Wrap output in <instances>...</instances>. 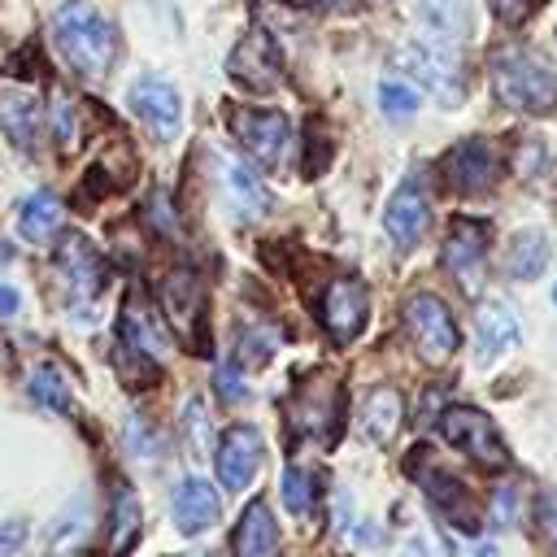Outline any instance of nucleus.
I'll list each match as a JSON object with an SVG mask.
<instances>
[{
    "label": "nucleus",
    "mask_w": 557,
    "mask_h": 557,
    "mask_svg": "<svg viewBox=\"0 0 557 557\" xmlns=\"http://www.w3.org/2000/svg\"><path fill=\"white\" fill-rule=\"evenodd\" d=\"M487 70H492L496 96L509 109H522V113H553L557 109V74L535 48L505 44L492 52Z\"/></svg>",
    "instance_id": "2"
},
{
    "label": "nucleus",
    "mask_w": 557,
    "mask_h": 557,
    "mask_svg": "<svg viewBox=\"0 0 557 557\" xmlns=\"http://www.w3.org/2000/svg\"><path fill=\"white\" fill-rule=\"evenodd\" d=\"M57 274H61V283H65V292L83 305V300H91V296L100 292V283H104V257H100L83 235H65V239L57 244Z\"/></svg>",
    "instance_id": "16"
},
{
    "label": "nucleus",
    "mask_w": 557,
    "mask_h": 557,
    "mask_svg": "<svg viewBox=\"0 0 557 557\" xmlns=\"http://www.w3.org/2000/svg\"><path fill=\"white\" fill-rule=\"evenodd\" d=\"M17 309H22V296L0 283V318H17Z\"/></svg>",
    "instance_id": "41"
},
{
    "label": "nucleus",
    "mask_w": 557,
    "mask_h": 557,
    "mask_svg": "<svg viewBox=\"0 0 557 557\" xmlns=\"http://www.w3.org/2000/svg\"><path fill=\"white\" fill-rule=\"evenodd\" d=\"M131 109L135 117L157 135V139H174L178 122H183V100L165 78H139L131 87Z\"/></svg>",
    "instance_id": "17"
},
{
    "label": "nucleus",
    "mask_w": 557,
    "mask_h": 557,
    "mask_svg": "<svg viewBox=\"0 0 557 557\" xmlns=\"http://www.w3.org/2000/svg\"><path fill=\"white\" fill-rule=\"evenodd\" d=\"M4 357H9V352H4V339H0V361H4Z\"/></svg>",
    "instance_id": "43"
},
{
    "label": "nucleus",
    "mask_w": 557,
    "mask_h": 557,
    "mask_svg": "<svg viewBox=\"0 0 557 557\" xmlns=\"http://www.w3.org/2000/svg\"><path fill=\"white\" fill-rule=\"evenodd\" d=\"M52 44L70 61L74 74L83 78H104L109 65L117 61V26L87 0H65L52 13Z\"/></svg>",
    "instance_id": "1"
},
{
    "label": "nucleus",
    "mask_w": 557,
    "mask_h": 557,
    "mask_svg": "<svg viewBox=\"0 0 557 557\" xmlns=\"http://www.w3.org/2000/svg\"><path fill=\"white\" fill-rule=\"evenodd\" d=\"M165 326L174 339H183L191 352H209V305H205V283L191 270H170L157 287Z\"/></svg>",
    "instance_id": "3"
},
{
    "label": "nucleus",
    "mask_w": 557,
    "mask_h": 557,
    "mask_svg": "<svg viewBox=\"0 0 557 557\" xmlns=\"http://www.w3.org/2000/svg\"><path fill=\"white\" fill-rule=\"evenodd\" d=\"M409 474L422 483V492H426V500L435 505V513L444 518V522H453L457 531H479L483 527V513H479V505H474V496H470V487L453 474V470H444V466H418V461H409Z\"/></svg>",
    "instance_id": "8"
},
{
    "label": "nucleus",
    "mask_w": 557,
    "mask_h": 557,
    "mask_svg": "<svg viewBox=\"0 0 557 557\" xmlns=\"http://www.w3.org/2000/svg\"><path fill=\"white\" fill-rule=\"evenodd\" d=\"M418 17H422V44H431V48L453 52L470 35V9H466V0H422Z\"/></svg>",
    "instance_id": "21"
},
{
    "label": "nucleus",
    "mask_w": 557,
    "mask_h": 557,
    "mask_svg": "<svg viewBox=\"0 0 557 557\" xmlns=\"http://www.w3.org/2000/svg\"><path fill=\"white\" fill-rule=\"evenodd\" d=\"M218 513H222V500H218V487L209 479H183L178 483V492L170 500V518H174V527L183 535L209 531L218 522Z\"/></svg>",
    "instance_id": "20"
},
{
    "label": "nucleus",
    "mask_w": 557,
    "mask_h": 557,
    "mask_svg": "<svg viewBox=\"0 0 557 557\" xmlns=\"http://www.w3.org/2000/svg\"><path fill=\"white\" fill-rule=\"evenodd\" d=\"M278 496H283L287 513L309 518V513H313V505H318V474H313V470H305V466H287V470H283V479H278Z\"/></svg>",
    "instance_id": "29"
},
{
    "label": "nucleus",
    "mask_w": 557,
    "mask_h": 557,
    "mask_svg": "<svg viewBox=\"0 0 557 557\" xmlns=\"http://www.w3.org/2000/svg\"><path fill=\"white\" fill-rule=\"evenodd\" d=\"M213 392H218V400H226V405L248 400V383L239 379V366H235V361L213 366Z\"/></svg>",
    "instance_id": "33"
},
{
    "label": "nucleus",
    "mask_w": 557,
    "mask_h": 557,
    "mask_svg": "<svg viewBox=\"0 0 557 557\" xmlns=\"http://www.w3.org/2000/svg\"><path fill=\"white\" fill-rule=\"evenodd\" d=\"M139 535V496L131 483H117L113 492V518H109V557H122Z\"/></svg>",
    "instance_id": "25"
},
{
    "label": "nucleus",
    "mask_w": 557,
    "mask_h": 557,
    "mask_svg": "<svg viewBox=\"0 0 557 557\" xmlns=\"http://www.w3.org/2000/svg\"><path fill=\"white\" fill-rule=\"evenodd\" d=\"M226 122L235 131V139L252 152L257 165L265 170H283L287 165V148H292V122L278 113V109H244V104H231L226 109Z\"/></svg>",
    "instance_id": "6"
},
{
    "label": "nucleus",
    "mask_w": 557,
    "mask_h": 557,
    "mask_svg": "<svg viewBox=\"0 0 557 557\" xmlns=\"http://www.w3.org/2000/svg\"><path fill=\"white\" fill-rule=\"evenodd\" d=\"M440 261H444V270L457 278V287L479 292L483 265H487V222L457 218V222L448 226V239H444V248H440Z\"/></svg>",
    "instance_id": "11"
},
{
    "label": "nucleus",
    "mask_w": 557,
    "mask_h": 557,
    "mask_svg": "<svg viewBox=\"0 0 557 557\" xmlns=\"http://www.w3.org/2000/svg\"><path fill=\"white\" fill-rule=\"evenodd\" d=\"M48 117H52V135H57V144H61V148H70V144H74V135H78V109H74V100H70L65 91H52Z\"/></svg>",
    "instance_id": "32"
},
{
    "label": "nucleus",
    "mask_w": 557,
    "mask_h": 557,
    "mask_svg": "<svg viewBox=\"0 0 557 557\" xmlns=\"http://www.w3.org/2000/svg\"><path fill=\"white\" fill-rule=\"evenodd\" d=\"M400 418H405V400H400V392H396V387H374V392L366 396L361 426H366V435H370V440L387 444V440L400 431Z\"/></svg>",
    "instance_id": "24"
},
{
    "label": "nucleus",
    "mask_w": 557,
    "mask_h": 557,
    "mask_svg": "<svg viewBox=\"0 0 557 557\" xmlns=\"http://www.w3.org/2000/svg\"><path fill=\"white\" fill-rule=\"evenodd\" d=\"M318 131H322V126H318V122H309V139H305V174H309V178H313V174L322 170V161L331 157V148L322 144V135H318Z\"/></svg>",
    "instance_id": "36"
},
{
    "label": "nucleus",
    "mask_w": 557,
    "mask_h": 557,
    "mask_svg": "<svg viewBox=\"0 0 557 557\" xmlns=\"http://www.w3.org/2000/svg\"><path fill=\"white\" fill-rule=\"evenodd\" d=\"M400 557H435V540H426V535H413V540L400 548Z\"/></svg>",
    "instance_id": "40"
},
{
    "label": "nucleus",
    "mask_w": 557,
    "mask_h": 557,
    "mask_svg": "<svg viewBox=\"0 0 557 557\" xmlns=\"http://www.w3.org/2000/svg\"><path fill=\"white\" fill-rule=\"evenodd\" d=\"M400 318H405V331H409V339H413L422 361H448L457 352L461 331H457L448 305L435 292H413L400 305Z\"/></svg>",
    "instance_id": "4"
},
{
    "label": "nucleus",
    "mask_w": 557,
    "mask_h": 557,
    "mask_svg": "<svg viewBox=\"0 0 557 557\" xmlns=\"http://www.w3.org/2000/svg\"><path fill=\"white\" fill-rule=\"evenodd\" d=\"M400 65H405V74H413L426 91H435V100L461 104L466 78H461L457 52H444V48H431V44L418 39V44H405V48H400Z\"/></svg>",
    "instance_id": "10"
},
{
    "label": "nucleus",
    "mask_w": 557,
    "mask_h": 557,
    "mask_svg": "<svg viewBox=\"0 0 557 557\" xmlns=\"http://www.w3.org/2000/svg\"><path fill=\"white\" fill-rule=\"evenodd\" d=\"M379 109H383L392 122H400V117H413V113H418V91H413L409 83H396V78H387V83H379Z\"/></svg>",
    "instance_id": "30"
},
{
    "label": "nucleus",
    "mask_w": 557,
    "mask_h": 557,
    "mask_svg": "<svg viewBox=\"0 0 557 557\" xmlns=\"http://www.w3.org/2000/svg\"><path fill=\"white\" fill-rule=\"evenodd\" d=\"M0 126L13 144L22 148H35V131H39V109L26 91H4L0 96Z\"/></svg>",
    "instance_id": "26"
},
{
    "label": "nucleus",
    "mask_w": 557,
    "mask_h": 557,
    "mask_svg": "<svg viewBox=\"0 0 557 557\" xmlns=\"http://www.w3.org/2000/svg\"><path fill=\"white\" fill-rule=\"evenodd\" d=\"M57 226H61V200H57L52 191H30V196L22 200V209H17V231H22V239L48 244V239L57 235Z\"/></svg>",
    "instance_id": "23"
},
{
    "label": "nucleus",
    "mask_w": 557,
    "mask_h": 557,
    "mask_svg": "<svg viewBox=\"0 0 557 557\" xmlns=\"http://www.w3.org/2000/svg\"><path fill=\"white\" fill-rule=\"evenodd\" d=\"M178 413H183V435H187L191 453H209V409H205V400L187 396Z\"/></svg>",
    "instance_id": "31"
},
{
    "label": "nucleus",
    "mask_w": 557,
    "mask_h": 557,
    "mask_svg": "<svg viewBox=\"0 0 557 557\" xmlns=\"http://www.w3.org/2000/svg\"><path fill=\"white\" fill-rule=\"evenodd\" d=\"M209 557H218V553H209Z\"/></svg>",
    "instance_id": "46"
},
{
    "label": "nucleus",
    "mask_w": 557,
    "mask_h": 557,
    "mask_svg": "<svg viewBox=\"0 0 557 557\" xmlns=\"http://www.w3.org/2000/svg\"><path fill=\"white\" fill-rule=\"evenodd\" d=\"M270 357H274V339H270L261 326H244V331H239V361L265 366Z\"/></svg>",
    "instance_id": "34"
},
{
    "label": "nucleus",
    "mask_w": 557,
    "mask_h": 557,
    "mask_svg": "<svg viewBox=\"0 0 557 557\" xmlns=\"http://www.w3.org/2000/svg\"><path fill=\"white\" fill-rule=\"evenodd\" d=\"M440 435H444L457 453H466L474 466H483V470L509 466V448H505L496 422H492L483 409H470V405L444 409V413H440Z\"/></svg>",
    "instance_id": "5"
},
{
    "label": "nucleus",
    "mask_w": 557,
    "mask_h": 557,
    "mask_svg": "<svg viewBox=\"0 0 557 557\" xmlns=\"http://www.w3.org/2000/svg\"><path fill=\"white\" fill-rule=\"evenodd\" d=\"M474 557H496V544H483V548H474Z\"/></svg>",
    "instance_id": "42"
},
{
    "label": "nucleus",
    "mask_w": 557,
    "mask_h": 557,
    "mask_svg": "<svg viewBox=\"0 0 557 557\" xmlns=\"http://www.w3.org/2000/svg\"><path fill=\"white\" fill-rule=\"evenodd\" d=\"M553 300H557V287H553Z\"/></svg>",
    "instance_id": "45"
},
{
    "label": "nucleus",
    "mask_w": 557,
    "mask_h": 557,
    "mask_svg": "<svg viewBox=\"0 0 557 557\" xmlns=\"http://www.w3.org/2000/svg\"><path fill=\"white\" fill-rule=\"evenodd\" d=\"M366 318H370V292H366V283L352 278V274L331 278V287L322 292V326H326V335L335 344H352L361 335Z\"/></svg>",
    "instance_id": "12"
},
{
    "label": "nucleus",
    "mask_w": 557,
    "mask_h": 557,
    "mask_svg": "<svg viewBox=\"0 0 557 557\" xmlns=\"http://www.w3.org/2000/svg\"><path fill=\"white\" fill-rule=\"evenodd\" d=\"M218 183H222V196H226L235 218H265L270 213V191H265L261 174L252 165H244L239 157H218Z\"/></svg>",
    "instance_id": "18"
},
{
    "label": "nucleus",
    "mask_w": 557,
    "mask_h": 557,
    "mask_svg": "<svg viewBox=\"0 0 557 557\" xmlns=\"http://www.w3.org/2000/svg\"><path fill=\"white\" fill-rule=\"evenodd\" d=\"M261 453H265V444H261V431H257V426H248V422L226 426V431L218 435V453H213L218 483H222L226 492L248 487L252 474H257V466H261Z\"/></svg>",
    "instance_id": "13"
},
{
    "label": "nucleus",
    "mask_w": 557,
    "mask_h": 557,
    "mask_svg": "<svg viewBox=\"0 0 557 557\" xmlns=\"http://www.w3.org/2000/svg\"><path fill=\"white\" fill-rule=\"evenodd\" d=\"M548 265V235L540 231H518L513 244L505 248V270L513 278H535Z\"/></svg>",
    "instance_id": "27"
},
{
    "label": "nucleus",
    "mask_w": 557,
    "mask_h": 557,
    "mask_svg": "<svg viewBox=\"0 0 557 557\" xmlns=\"http://www.w3.org/2000/svg\"><path fill=\"white\" fill-rule=\"evenodd\" d=\"M535 4H540V0H492L496 17H500L505 26H522V22L535 13Z\"/></svg>",
    "instance_id": "37"
},
{
    "label": "nucleus",
    "mask_w": 557,
    "mask_h": 557,
    "mask_svg": "<svg viewBox=\"0 0 557 557\" xmlns=\"http://www.w3.org/2000/svg\"><path fill=\"white\" fill-rule=\"evenodd\" d=\"M518 339H522V331H518V318H513V309H509L505 300L487 296V300L479 305V313H474V344H479V366H492V361H500L505 352H513V348H518Z\"/></svg>",
    "instance_id": "19"
},
{
    "label": "nucleus",
    "mask_w": 557,
    "mask_h": 557,
    "mask_svg": "<svg viewBox=\"0 0 557 557\" xmlns=\"http://www.w3.org/2000/svg\"><path fill=\"white\" fill-rule=\"evenodd\" d=\"M126 448H131L135 457H144V461H148V457H157V453H161V435H157V431H148V422H144L139 413H131V418H126Z\"/></svg>",
    "instance_id": "35"
},
{
    "label": "nucleus",
    "mask_w": 557,
    "mask_h": 557,
    "mask_svg": "<svg viewBox=\"0 0 557 557\" xmlns=\"http://www.w3.org/2000/svg\"><path fill=\"white\" fill-rule=\"evenodd\" d=\"M535 518H540L544 535L557 540V487H544V492H540V500H535Z\"/></svg>",
    "instance_id": "38"
},
{
    "label": "nucleus",
    "mask_w": 557,
    "mask_h": 557,
    "mask_svg": "<svg viewBox=\"0 0 557 557\" xmlns=\"http://www.w3.org/2000/svg\"><path fill=\"white\" fill-rule=\"evenodd\" d=\"M117 348L144 357V361H161L170 352V326H161V318L152 313V305L131 292L126 305H122V322H117Z\"/></svg>",
    "instance_id": "14"
},
{
    "label": "nucleus",
    "mask_w": 557,
    "mask_h": 557,
    "mask_svg": "<svg viewBox=\"0 0 557 557\" xmlns=\"http://www.w3.org/2000/svg\"><path fill=\"white\" fill-rule=\"evenodd\" d=\"M426 226H431L426 187H422V178H405V183L392 191L387 209H383V231H387V239H392L396 248H413V244L426 235Z\"/></svg>",
    "instance_id": "15"
},
{
    "label": "nucleus",
    "mask_w": 557,
    "mask_h": 557,
    "mask_svg": "<svg viewBox=\"0 0 557 557\" xmlns=\"http://www.w3.org/2000/svg\"><path fill=\"white\" fill-rule=\"evenodd\" d=\"M26 392H30V400H35L39 409H52V413H65V409H70V383H65V374H61L52 361H39V366L30 370Z\"/></svg>",
    "instance_id": "28"
},
{
    "label": "nucleus",
    "mask_w": 557,
    "mask_h": 557,
    "mask_svg": "<svg viewBox=\"0 0 557 557\" xmlns=\"http://www.w3.org/2000/svg\"><path fill=\"white\" fill-rule=\"evenodd\" d=\"M231 553H235V557H278V527H274L265 500H252V505L239 513Z\"/></svg>",
    "instance_id": "22"
},
{
    "label": "nucleus",
    "mask_w": 557,
    "mask_h": 557,
    "mask_svg": "<svg viewBox=\"0 0 557 557\" xmlns=\"http://www.w3.org/2000/svg\"><path fill=\"white\" fill-rule=\"evenodd\" d=\"M331 4H344V0H331Z\"/></svg>",
    "instance_id": "44"
},
{
    "label": "nucleus",
    "mask_w": 557,
    "mask_h": 557,
    "mask_svg": "<svg viewBox=\"0 0 557 557\" xmlns=\"http://www.w3.org/2000/svg\"><path fill=\"white\" fill-rule=\"evenodd\" d=\"M440 174L457 196H483L500 178V152L487 139H461L440 161Z\"/></svg>",
    "instance_id": "7"
},
{
    "label": "nucleus",
    "mask_w": 557,
    "mask_h": 557,
    "mask_svg": "<svg viewBox=\"0 0 557 557\" xmlns=\"http://www.w3.org/2000/svg\"><path fill=\"white\" fill-rule=\"evenodd\" d=\"M226 74H231L239 87H248V91H274V87L283 83V57H278L270 30L252 26V30L235 44V52L226 57Z\"/></svg>",
    "instance_id": "9"
},
{
    "label": "nucleus",
    "mask_w": 557,
    "mask_h": 557,
    "mask_svg": "<svg viewBox=\"0 0 557 557\" xmlns=\"http://www.w3.org/2000/svg\"><path fill=\"white\" fill-rule=\"evenodd\" d=\"M22 540H26V522L22 518H4L0 522V557H13L22 548Z\"/></svg>",
    "instance_id": "39"
}]
</instances>
